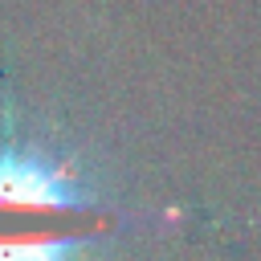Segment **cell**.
Returning a JSON list of instances; mask_svg holds the SVG:
<instances>
[{
	"label": "cell",
	"mask_w": 261,
	"mask_h": 261,
	"mask_svg": "<svg viewBox=\"0 0 261 261\" xmlns=\"http://www.w3.org/2000/svg\"><path fill=\"white\" fill-rule=\"evenodd\" d=\"M0 204L4 208H33V212H53V208H77L82 196L73 192V179L65 167L45 163L37 155H0Z\"/></svg>",
	"instance_id": "cell-1"
},
{
	"label": "cell",
	"mask_w": 261,
	"mask_h": 261,
	"mask_svg": "<svg viewBox=\"0 0 261 261\" xmlns=\"http://www.w3.org/2000/svg\"><path fill=\"white\" fill-rule=\"evenodd\" d=\"M77 241L69 237H16L0 241V261H73Z\"/></svg>",
	"instance_id": "cell-2"
}]
</instances>
